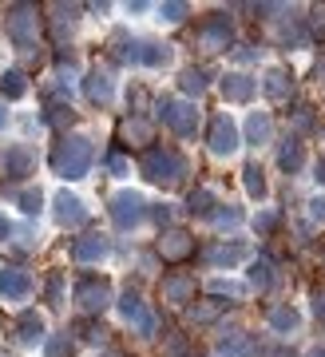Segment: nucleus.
I'll list each match as a JSON object with an SVG mask.
<instances>
[{
	"label": "nucleus",
	"instance_id": "nucleus-22",
	"mask_svg": "<svg viewBox=\"0 0 325 357\" xmlns=\"http://www.w3.org/2000/svg\"><path fill=\"white\" fill-rule=\"evenodd\" d=\"M84 96H88V103H96V107H107V103L115 100V76L107 68H91L88 76H84Z\"/></svg>",
	"mask_w": 325,
	"mask_h": 357
},
{
	"label": "nucleus",
	"instance_id": "nucleus-26",
	"mask_svg": "<svg viewBox=\"0 0 325 357\" xmlns=\"http://www.w3.org/2000/svg\"><path fill=\"white\" fill-rule=\"evenodd\" d=\"M270 139H274V119H270V112H258V107H254V112L246 115V123H242V143L266 147Z\"/></svg>",
	"mask_w": 325,
	"mask_h": 357
},
{
	"label": "nucleus",
	"instance_id": "nucleus-53",
	"mask_svg": "<svg viewBox=\"0 0 325 357\" xmlns=\"http://www.w3.org/2000/svg\"><path fill=\"white\" fill-rule=\"evenodd\" d=\"M313 79L325 84V48H322V56H317V64H313Z\"/></svg>",
	"mask_w": 325,
	"mask_h": 357
},
{
	"label": "nucleus",
	"instance_id": "nucleus-35",
	"mask_svg": "<svg viewBox=\"0 0 325 357\" xmlns=\"http://www.w3.org/2000/svg\"><path fill=\"white\" fill-rule=\"evenodd\" d=\"M13 203L20 206V215H28V218H36L40 211H44V191L40 187H20V191H13Z\"/></svg>",
	"mask_w": 325,
	"mask_h": 357
},
{
	"label": "nucleus",
	"instance_id": "nucleus-43",
	"mask_svg": "<svg viewBox=\"0 0 325 357\" xmlns=\"http://www.w3.org/2000/svg\"><path fill=\"white\" fill-rule=\"evenodd\" d=\"M44 354H48V357H72L75 354V337H72V333H56V337L44 342Z\"/></svg>",
	"mask_w": 325,
	"mask_h": 357
},
{
	"label": "nucleus",
	"instance_id": "nucleus-49",
	"mask_svg": "<svg viewBox=\"0 0 325 357\" xmlns=\"http://www.w3.org/2000/svg\"><path fill=\"white\" fill-rule=\"evenodd\" d=\"M162 357H187V337H183V333H175L171 342L162 345Z\"/></svg>",
	"mask_w": 325,
	"mask_h": 357
},
{
	"label": "nucleus",
	"instance_id": "nucleus-42",
	"mask_svg": "<svg viewBox=\"0 0 325 357\" xmlns=\"http://www.w3.org/2000/svg\"><path fill=\"white\" fill-rule=\"evenodd\" d=\"M250 286L242 282H230V278H211V298H230V302H242Z\"/></svg>",
	"mask_w": 325,
	"mask_h": 357
},
{
	"label": "nucleus",
	"instance_id": "nucleus-13",
	"mask_svg": "<svg viewBox=\"0 0 325 357\" xmlns=\"http://www.w3.org/2000/svg\"><path fill=\"white\" fill-rule=\"evenodd\" d=\"M202 262L211 270H234L238 262H250V243H242V238H218V243H211L206 250H202Z\"/></svg>",
	"mask_w": 325,
	"mask_h": 357
},
{
	"label": "nucleus",
	"instance_id": "nucleus-45",
	"mask_svg": "<svg viewBox=\"0 0 325 357\" xmlns=\"http://www.w3.org/2000/svg\"><path fill=\"white\" fill-rule=\"evenodd\" d=\"M305 215H310L313 227H322V230H325V195H313L310 203H305Z\"/></svg>",
	"mask_w": 325,
	"mask_h": 357
},
{
	"label": "nucleus",
	"instance_id": "nucleus-52",
	"mask_svg": "<svg viewBox=\"0 0 325 357\" xmlns=\"http://www.w3.org/2000/svg\"><path fill=\"white\" fill-rule=\"evenodd\" d=\"M313 183H317V187H325V155L313 163Z\"/></svg>",
	"mask_w": 325,
	"mask_h": 357
},
{
	"label": "nucleus",
	"instance_id": "nucleus-15",
	"mask_svg": "<svg viewBox=\"0 0 325 357\" xmlns=\"http://www.w3.org/2000/svg\"><path fill=\"white\" fill-rule=\"evenodd\" d=\"M218 91H222L226 103H250L254 91H258V76H250L246 68H226L222 79H218Z\"/></svg>",
	"mask_w": 325,
	"mask_h": 357
},
{
	"label": "nucleus",
	"instance_id": "nucleus-3",
	"mask_svg": "<svg viewBox=\"0 0 325 357\" xmlns=\"http://www.w3.org/2000/svg\"><path fill=\"white\" fill-rule=\"evenodd\" d=\"M155 115L162 119V128L171 131V135H179V139H195L199 135V103L195 100H183V96H162L159 107H155Z\"/></svg>",
	"mask_w": 325,
	"mask_h": 357
},
{
	"label": "nucleus",
	"instance_id": "nucleus-56",
	"mask_svg": "<svg viewBox=\"0 0 325 357\" xmlns=\"http://www.w3.org/2000/svg\"><path fill=\"white\" fill-rule=\"evenodd\" d=\"M305 357H325V345H313V349H310Z\"/></svg>",
	"mask_w": 325,
	"mask_h": 357
},
{
	"label": "nucleus",
	"instance_id": "nucleus-54",
	"mask_svg": "<svg viewBox=\"0 0 325 357\" xmlns=\"http://www.w3.org/2000/svg\"><path fill=\"white\" fill-rule=\"evenodd\" d=\"M151 4H143V0H131V4H123V13L131 16V13H147Z\"/></svg>",
	"mask_w": 325,
	"mask_h": 357
},
{
	"label": "nucleus",
	"instance_id": "nucleus-7",
	"mask_svg": "<svg viewBox=\"0 0 325 357\" xmlns=\"http://www.w3.org/2000/svg\"><path fill=\"white\" fill-rule=\"evenodd\" d=\"M107 215H112V227H115V230L131 234V230H139L143 222H147L151 203H147V199H143L139 191L123 187V191H115V195H112V203H107Z\"/></svg>",
	"mask_w": 325,
	"mask_h": 357
},
{
	"label": "nucleus",
	"instance_id": "nucleus-27",
	"mask_svg": "<svg viewBox=\"0 0 325 357\" xmlns=\"http://www.w3.org/2000/svg\"><path fill=\"white\" fill-rule=\"evenodd\" d=\"M274 282H278L274 258H266V255L250 258V266H246V286H250V290H258V294H266V290H274Z\"/></svg>",
	"mask_w": 325,
	"mask_h": 357
},
{
	"label": "nucleus",
	"instance_id": "nucleus-4",
	"mask_svg": "<svg viewBox=\"0 0 325 357\" xmlns=\"http://www.w3.org/2000/svg\"><path fill=\"white\" fill-rule=\"evenodd\" d=\"M195 48L202 52V56H218V52H234V20H230V13H206L195 24Z\"/></svg>",
	"mask_w": 325,
	"mask_h": 357
},
{
	"label": "nucleus",
	"instance_id": "nucleus-47",
	"mask_svg": "<svg viewBox=\"0 0 325 357\" xmlns=\"http://www.w3.org/2000/svg\"><path fill=\"white\" fill-rule=\"evenodd\" d=\"M107 171H112L115 178H123V175H131V159H127V155H119V151H115L112 159H107Z\"/></svg>",
	"mask_w": 325,
	"mask_h": 357
},
{
	"label": "nucleus",
	"instance_id": "nucleus-5",
	"mask_svg": "<svg viewBox=\"0 0 325 357\" xmlns=\"http://www.w3.org/2000/svg\"><path fill=\"white\" fill-rule=\"evenodd\" d=\"M40 28H44V16H40L36 4H13L4 13V36L20 52H32L40 44Z\"/></svg>",
	"mask_w": 325,
	"mask_h": 357
},
{
	"label": "nucleus",
	"instance_id": "nucleus-16",
	"mask_svg": "<svg viewBox=\"0 0 325 357\" xmlns=\"http://www.w3.org/2000/svg\"><path fill=\"white\" fill-rule=\"evenodd\" d=\"M159 294H162V302H171V306H183V310H187L190 302H195V294H199V282H195V274L171 270V274H162Z\"/></svg>",
	"mask_w": 325,
	"mask_h": 357
},
{
	"label": "nucleus",
	"instance_id": "nucleus-14",
	"mask_svg": "<svg viewBox=\"0 0 325 357\" xmlns=\"http://www.w3.org/2000/svg\"><path fill=\"white\" fill-rule=\"evenodd\" d=\"M72 258L80 266H100V262L112 258V238L100 234V230H88V234H80L72 243Z\"/></svg>",
	"mask_w": 325,
	"mask_h": 357
},
{
	"label": "nucleus",
	"instance_id": "nucleus-24",
	"mask_svg": "<svg viewBox=\"0 0 325 357\" xmlns=\"http://www.w3.org/2000/svg\"><path fill=\"white\" fill-rule=\"evenodd\" d=\"M119 139L127 143V147H155V123L151 119H143V115H127L123 123H119Z\"/></svg>",
	"mask_w": 325,
	"mask_h": 357
},
{
	"label": "nucleus",
	"instance_id": "nucleus-55",
	"mask_svg": "<svg viewBox=\"0 0 325 357\" xmlns=\"http://www.w3.org/2000/svg\"><path fill=\"white\" fill-rule=\"evenodd\" d=\"M8 128V107H4V100H0V131Z\"/></svg>",
	"mask_w": 325,
	"mask_h": 357
},
{
	"label": "nucleus",
	"instance_id": "nucleus-10",
	"mask_svg": "<svg viewBox=\"0 0 325 357\" xmlns=\"http://www.w3.org/2000/svg\"><path fill=\"white\" fill-rule=\"evenodd\" d=\"M115 310H119V321L131 326L139 337H151V333H155V314L147 310V302H143L135 290H127L123 298H115Z\"/></svg>",
	"mask_w": 325,
	"mask_h": 357
},
{
	"label": "nucleus",
	"instance_id": "nucleus-19",
	"mask_svg": "<svg viewBox=\"0 0 325 357\" xmlns=\"http://www.w3.org/2000/svg\"><path fill=\"white\" fill-rule=\"evenodd\" d=\"M32 290H36V282L24 266H0V298L4 302H28Z\"/></svg>",
	"mask_w": 325,
	"mask_h": 357
},
{
	"label": "nucleus",
	"instance_id": "nucleus-51",
	"mask_svg": "<svg viewBox=\"0 0 325 357\" xmlns=\"http://www.w3.org/2000/svg\"><path fill=\"white\" fill-rule=\"evenodd\" d=\"M13 234H16V230H13V222H8V215H4V211H0V243H8Z\"/></svg>",
	"mask_w": 325,
	"mask_h": 357
},
{
	"label": "nucleus",
	"instance_id": "nucleus-32",
	"mask_svg": "<svg viewBox=\"0 0 325 357\" xmlns=\"http://www.w3.org/2000/svg\"><path fill=\"white\" fill-rule=\"evenodd\" d=\"M289 128H294V135H317L322 131V123H317V107L313 103H298L294 112H289Z\"/></svg>",
	"mask_w": 325,
	"mask_h": 357
},
{
	"label": "nucleus",
	"instance_id": "nucleus-46",
	"mask_svg": "<svg viewBox=\"0 0 325 357\" xmlns=\"http://www.w3.org/2000/svg\"><path fill=\"white\" fill-rule=\"evenodd\" d=\"M230 56H234V64H254V60L262 56V48H254V44H234Z\"/></svg>",
	"mask_w": 325,
	"mask_h": 357
},
{
	"label": "nucleus",
	"instance_id": "nucleus-37",
	"mask_svg": "<svg viewBox=\"0 0 325 357\" xmlns=\"http://www.w3.org/2000/svg\"><path fill=\"white\" fill-rule=\"evenodd\" d=\"M52 13H56V16H52V24H56V36L63 40V32L72 36L75 24H80V8H75V4H56Z\"/></svg>",
	"mask_w": 325,
	"mask_h": 357
},
{
	"label": "nucleus",
	"instance_id": "nucleus-25",
	"mask_svg": "<svg viewBox=\"0 0 325 357\" xmlns=\"http://www.w3.org/2000/svg\"><path fill=\"white\" fill-rule=\"evenodd\" d=\"M305 143L298 139V135H286V139L278 143V171L282 175H301L305 171Z\"/></svg>",
	"mask_w": 325,
	"mask_h": 357
},
{
	"label": "nucleus",
	"instance_id": "nucleus-48",
	"mask_svg": "<svg viewBox=\"0 0 325 357\" xmlns=\"http://www.w3.org/2000/svg\"><path fill=\"white\" fill-rule=\"evenodd\" d=\"M313 318H317V326H322V333H325V286H317V290H313Z\"/></svg>",
	"mask_w": 325,
	"mask_h": 357
},
{
	"label": "nucleus",
	"instance_id": "nucleus-2",
	"mask_svg": "<svg viewBox=\"0 0 325 357\" xmlns=\"http://www.w3.org/2000/svg\"><path fill=\"white\" fill-rule=\"evenodd\" d=\"M187 155L179 151V147H162V143H155V147H147V151L139 155V175L147 178V183H155V187H162V191H171V187H179L183 178H187Z\"/></svg>",
	"mask_w": 325,
	"mask_h": 357
},
{
	"label": "nucleus",
	"instance_id": "nucleus-34",
	"mask_svg": "<svg viewBox=\"0 0 325 357\" xmlns=\"http://www.w3.org/2000/svg\"><path fill=\"white\" fill-rule=\"evenodd\" d=\"M187 211L195 218H211L214 211H218V195H214L211 187H195V191L187 195Z\"/></svg>",
	"mask_w": 325,
	"mask_h": 357
},
{
	"label": "nucleus",
	"instance_id": "nucleus-23",
	"mask_svg": "<svg viewBox=\"0 0 325 357\" xmlns=\"http://www.w3.org/2000/svg\"><path fill=\"white\" fill-rule=\"evenodd\" d=\"M266 326H270V333H278V337H294V333L301 330V310L289 306V302H278V306L266 310Z\"/></svg>",
	"mask_w": 325,
	"mask_h": 357
},
{
	"label": "nucleus",
	"instance_id": "nucleus-9",
	"mask_svg": "<svg viewBox=\"0 0 325 357\" xmlns=\"http://www.w3.org/2000/svg\"><path fill=\"white\" fill-rule=\"evenodd\" d=\"M88 215H91L88 203H84V199H80L75 191H68V187H63V191L52 195V222H56L60 230L84 227V222H88Z\"/></svg>",
	"mask_w": 325,
	"mask_h": 357
},
{
	"label": "nucleus",
	"instance_id": "nucleus-57",
	"mask_svg": "<svg viewBox=\"0 0 325 357\" xmlns=\"http://www.w3.org/2000/svg\"><path fill=\"white\" fill-rule=\"evenodd\" d=\"M274 357H298L294 349H274Z\"/></svg>",
	"mask_w": 325,
	"mask_h": 357
},
{
	"label": "nucleus",
	"instance_id": "nucleus-18",
	"mask_svg": "<svg viewBox=\"0 0 325 357\" xmlns=\"http://www.w3.org/2000/svg\"><path fill=\"white\" fill-rule=\"evenodd\" d=\"M135 64H139V68H151V72L171 68V64H175V44H167V40H151V36H139Z\"/></svg>",
	"mask_w": 325,
	"mask_h": 357
},
{
	"label": "nucleus",
	"instance_id": "nucleus-59",
	"mask_svg": "<svg viewBox=\"0 0 325 357\" xmlns=\"http://www.w3.org/2000/svg\"><path fill=\"white\" fill-rule=\"evenodd\" d=\"M103 357H115V354H103Z\"/></svg>",
	"mask_w": 325,
	"mask_h": 357
},
{
	"label": "nucleus",
	"instance_id": "nucleus-58",
	"mask_svg": "<svg viewBox=\"0 0 325 357\" xmlns=\"http://www.w3.org/2000/svg\"><path fill=\"white\" fill-rule=\"evenodd\" d=\"M190 357H211V354H190Z\"/></svg>",
	"mask_w": 325,
	"mask_h": 357
},
{
	"label": "nucleus",
	"instance_id": "nucleus-40",
	"mask_svg": "<svg viewBox=\"0 0 325 357\" xmlns=\"http://www.w3.org/2000/svg\"><path fill=\"white\" fill-rule=\"evenodd\" d=\"M211 222H214L218 230H238L242 222H246V215H242L238 206H230V203H218V211L211 215Z\"/></svg>",
	"mask_w": 325,
	"mask_h": 357
},
{
	"label": "nucleus",
	"instance_id": "nucleus-11",
	"mask_svg": "<svg viewBox=\"0 0 325 357\" xmlns=\"http://www.w3.org/2000/svg\"><path fill=\"white\" fill-rule=\"evenodd\" d=\"M0 175L13 178V183H24V178L36 175V151L28 143H8L0 151Z\"/></svg>",
	"mask_w": 325,
	"mask_h": 357
},
{
	"label": "nucleus",
	"instance_id": "nucleus-50",
	"mask_svg": "<svg viewBox=\"0 0 325 357\" xmlns=\"http://www.w3.org/2000/svg\"><path fill=\"white\" fill-rule=\"evenodd\" d=\"M147 218H155V222H159L162 230L171 227V203H159V206H151V215Z\"/></svg>",
	"mask_w": 325,
	"mask_h": 357
},
{
	"label": "nucleus",
	"instance_id": "nucleus-1",
	"mask_svg": "<svg viewBox=\"0 0 325 357\" xmlns=\"http://www.w3.org/2000/svg\"><path fill=\"white\" fill-rule=\"evenodd\" d=\"M48 163L63 183H80V178H88L91 163H96V143L88 135H80V131H63L56 147H52Z\"/></svg>",
	"mask_w": 325,
	"mask_h": 357
},
{
	"label": "nucleus",
	"instance_id": "nucleus-30",
	"mask_svg": "<svg viewBox=\"0 0 325 357\" xmlns=\"http://www.w3.org/2000/svg\"><path fill=\"white\" fill-rule=\"evenodd\" d=\"M222 314H226L222 298H202V302H190L187 306V318L195 321V326H211V321H218Z\"/></svg>",
	"mask_w": 325,
	"mask_h": 357
},
{
	"label": "nucleus",
	"instance_id": "nucleus-33",
	"mask_svg": "<svg viewBox=\"0 0 325 357\" xmlns=\"http://www.w3.org/2000/svg\"><path fill=\"white\" fill-rule=\"evenodd\" d=\"M28 96V76L20 72V68H8L4 76H0V100L4 103H16Z\"/></svg>",
	"mask_w": 325,
	"mask_h": 357
},
{
	"label": "nucleus",
	"instance_id": "nucleus-8",
	"mask_svg": "<svg viewBox=\"0 0 325 357\" xmlns=\"http://www.w3.org/2000/svg\"><path fill=\"white\" fill-rule=\"evenodd\" d=\"M206 147H211L214 159H234L238 147H242V128L230 112H214L211 123H206Z\"/></svg>",
	"mask_w": 325,
	"mask_h": 357
},
{
	"label": "nucleus",
	"instance_id": "nucleus-28",
	"mask_svg": "<svg viewBox=\"0 0 325 357\" xmlns=\"http://www.w3.org/2000/svg\"><path fill=\"white\" fill-rule=\"evenodd\" d=\"M211 88V72L202 64H190V68H183L179 72V91H183V100H195L199 103V96Z\"/></svg>",
	"mask_w": 325,
	"mask_h": 357
},
{
	"label": "nucleus",
	"instance_id": "nucleus-12",
	"mask_svg": "<svg viewBox=\"0 0 325 357\" xmlns=\"http://www.w3.org/2000/svg\"><path fill=\"white\" fill-rule=\"evenodd\" d=\"M155 255H159L162 262H171V266L187 262V258L195 255V234H190V230H183V227H167V230H159Z\"/></svg>",
	"mask_w": 325,
	"mask_h": 357
},
{
	"label": "nucleus",
	"instance_id": "nucleus-6",
	"mask_svg": "<svg viewBox=\"0 0 325 357\" xmlns=\"http://www.w3.org/2000/svg\"><path fill=\"white\" fill-rule=\"evenodd\" d=\"M72 298L88 318H100L103 310L115 306V286H112V278H103V274H84V278H75Z\"/></svg>",
	"mask_w": 325,
	"mask_h": 357
},
{
	"label": "nucleus",
	"instance_id": "nucleus-39",
	"mask_svg": "<svg viewBox=\"0 0 325 357\" xmlns=\"http://www.w3.org/2000/svg\"><path fill=\"white\" fill-rule=\"evenodd\" d=\"M250 227H254V234H258V238H270V234L282 227V211H274V206H262V211L254 215Z\"/></svg>",
	"mask_w": 325,
	"mask_h": 357
},
{
	"label": "nucleus",
	"instance_id": "nucleus-20",
	"mask_svg": "<svg viewBox=\"0 0 325 357\" xmlns=\"http://www.w3.org/2000/svg\"><path fill=\"white\" fill-rule=\"evenodd\" d=\"M218 354L222 357H258L262 354V345H258V333L250 330H222L218 333Z\"/></svg>",
	"mask_w": 325,
	"mask_h": 357
},
{
	"label": "nucleus",
	"instance_id": "nucleus-44",
	"mask_svg": "<svg viewBox=\"0 0 325 357\" xmlns=\"http://www.w3.org/2000/svg\"><path fill=\"white\" fill-rule=\"evenodd\" d=\"M44 119H48V123H56V128H60V123H72V103L52 100V103H48V112H44Z\"/></svg>",
	"mask_w": 325,
	"mask_h": 357
},
{
	"label": "nucleus",
	"instance_id": "nucleus-17",
	"mask_svg": "<svg viewBox=\"0 0 325 357\" xmlns=\"http://www.w3.org/2000/svg\"><path fill=\"white\" fill-rule=\"evenodd\" d=\"M258 91H262L270 103H286L289 96H294V72H289L286 64H270L262 72V79H258Z\"/></svg>",
	"mask_w": 325,
	"mask_h": 357
},
{
	"label": "nucleus",
	"instance_id": "nucleus-36",
	"mask_svg": "<svg viewBox=\"0 0 325 357\" xmlns=\"http://www.w3.org/2000/svg\"><path fill=\"white\" fill-rule=\"evenodd\" d=\"M151 13H155L159 24H183V20L190 16V4H183V0H167V4H155Z\"/></svg>",
	"mask_w": 325,
	"mask_h": 357
},
{
	"label": "nucleus",
	"instance_id": "nucleus-31",
	"mask_svg": "<svg viewBox=\"0 0 325 357\" xmlns=\"http://www.w3.org/2000/svg\"><path fill=\"white\" fill-rule=\"evenodd\" d=\"M107 52H112V60H115V64L131 68V64H135V56H139V36H127V32H115V36L107 40Z\"/></svg>",
	"mask_w": 325,
	"mask_h": 357
},
{
	"label": "nucleus",
	"instance_id": "nucleus-38",
	"mask_svg": "<svg viewBox=\"0 0 325 357\" xmlns=\"http://www.w3.org/2000/svg\"><path fill=\"white\" fill-rule=\"evenodd\" d=\"M63 290H68V278H63L60 270H52L48 278H44V302H48L52 310H60L68 298H63Z\"/></svg>",
	"mask_w": 325,
	"mask_h": 357
},
{
	"label": "nucleus",
	"instance_id": "nucleus-21",
	"mask_svg": "<svg viewBox=\"0 0 325 357\" xmlns=\"http://www.w3.org/2000/svg\"><path fill=\"white\" fill-rule=\"evenodd\" d=\"M16 342L24 345V349L44 345L48 342V318L40 310H20V318H16Z\"/></svg>",
	"mask_w": 325,
	"mask_h": 357
},
{
	"label": "nucleus",
	"instance_id": "nucleus-41",
	"mask_svg": "<svg viewBox=\"0 0 325 357\" xmlns=\"http://www.w3.org/2000/svg\"><path fill=\"white\" fill-rule=\"evenodd\" d=\"M305 20V36L310 44H325V4H313L310 16H301Z\"/></svg>",
	"mask_w": 325,
	"mask_h": 357
},
{
	"label": "nucleus",
	"instance_id": "nucleus-29",
	"mask_svg": "<svg viewBox=\"0 0 325 357\" xmlns=\"http://www.w3.org/2000/svg\"><path fill=\"white\" fill-rule=\"evenodd\" d=\"M242 191L250 195L254 203H266V195H270V178H266L262 163H246L242 167Z\"/></svg>",
	"mask_w": 325,
	"mask_h": 357
}]
</instances>
